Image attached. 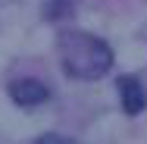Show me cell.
I'll use <instances>...</instances> for the list:
<instances>
[{
  "mask_svg": "<svg viewBox=\"0 0 147 144\" xmlns=\"http://www.w3.org/2000/svg\"><path fill=\"white\" fill-rule=\"evenodd\" d=\"M119 100H122V110L128 116H138L147 110V88L141 78H135V75H119Z\"/></svg>",
  "mask_w": 147,
  "mask_h": 144,
  "instance_id": "cell-3",
  "label": "cell"
},
{
  "mask_svg": "<svg viewBox=\"0 0 147 144\" xmlns=\"http://www.w3.org/2000/svg\"><path fill=\"white\" fill-rule=\"evenodd\" d=\"M57 53H59V66L69 78L78 82H94L103 78L113 66V50L103 38L88 34V31H66L57 41Z\"/></svg>",
  "mask_w": 147,
  "mask_h": 144,
  "instance_id": "cell-1",
  "label": "cell"
},
{
  "mask_svg": "<svg viewBox=\"0 0 147 144\" xmlns=\"http://www.w3.org/2000/svg\"><path fill=\"white\" fill-rule=\"evenodd\" d=\"M34 144H69V141H63V138H57V135H44V138H38Z\"/></svg>",
  "mask_w": 147,
  "mask_h": 144,
  "instance_id": "cell-4",
  "label": "cell"
},
{
  "mask_svg": "<svg viewBox=\"0 0 147 144\" xmlns=\"http://www.w3.org/2000/svg\"><path fill=\"white\" fill-rule=\"evenodd\" d=\"M9 100L16 107L31 110V107H41L50 100V88L38 78H16V82H9Z\"/></svg>",
  "mask_w": 147,
  "mask_h": 144,
  "instance_id": "cell-2",
  "label": "cell"
}]
</instances>
